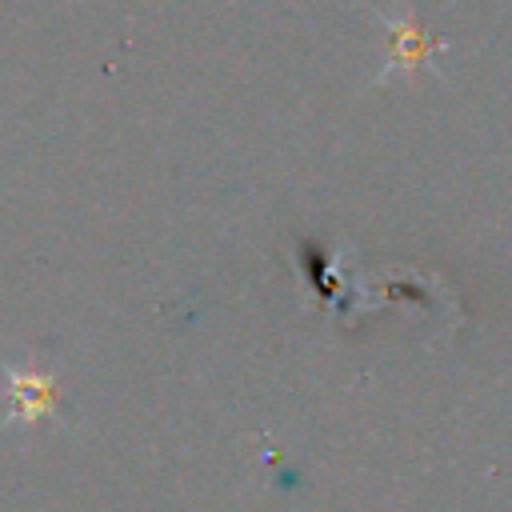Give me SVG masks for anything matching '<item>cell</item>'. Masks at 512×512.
I'll return each mask as SVG.
<instances>
[{
  "instance_id": "cell-2",
  "label": "cell",
  "mask_w": 512,
  "mask_h": 512,
  "mask_svg": "<svg viewBox=\"0 0 512 512\" xmlns=\"http://www.w3.org/2000/svg\"><path fill=\"white\" fill-rule=\"evenodd\" d=\"M380 24L388 28V64L380 68V80H388L396 72L412 76L420 68H436L432 60H436V52H444V44L432 32H424L408 16H380Z\"/></svg>"
},
{
  "instance_id": "cell-1",
  "label": "cell",
  "mask_w": 512,
  "mask_h": 512,
  "mask_svg": "<svg viewBox=\"0 0 512 512\" xmlns=\"http://www.w3.org/2000/svg\"><path fill=\"white\" fill-rule=\"evenodd\" d=\"M8 380V424H36L60 404V376L48 368H4Z\"/></svg>"
}]
</instances>
